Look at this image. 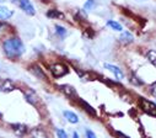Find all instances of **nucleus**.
I'll return each instance as SVG.
<instances>
[{"mask_svg":"<svg viewBox=\"0 0 156 138\" xmlns=\"http://www.w3.org/2000/svg\"><path fill=\"white\" fill-rule=\"evenodd\" d=\"M3 49L9 58H17L25 52L23 43L17 37H11V38L6 40L3 45Z\"/></svg>","mask_w":156,"mask_h":138,"instance_id":"1","label":"nucleus"},{"mask_svg":"<svg viewBox=\"0 0 156 138\" xmlns=\"http://www.w3.org/2000/svg\"><path fill=\"white\" fill-rule=\"evenodd\" d=\"M68 68L62 64V63H57V64H53L51 65V73L55 77V78H62L64 77L65 74H68Z\"/></svg>","mask_w":156,"mask_h":138,"instance_id":"2","label":"nucleus"},{"mask_svg":"<svg viewBox=\"0 0 156 138\" xmlns=\"http://www.w3.org/2000/svg\"><path fill=\"white\" fill-rule=\"evenodd\" d=\"M140 107L147 114V115H151V116H156V105L152 103L151 101H147L146 99H140Z\"/></svg>","mask_w":156,"mask_h":138,"instance_id":"3","label":"nucleus"},{"mask_svg":"<svg viewBox=\"0 0 156 138\" xmlns=\"http://www.w3.org/2000/svg\"><path fill=\"white\" fill-rule=\"evenodd\" d=\"M19 5L20 8L27 14V15H34V8L32 5V3L30 2V0H20L19 2Z\"/></svg>","mask_w":156,"mask_h":138,"instance_id":"4","label":"nucleus"},{"mask_svg":"<svg viewBox=\"0 0 156 138\" xmlns=\"http://www.w3.org/2000/svg\"><path fill=\"white\" fill-rule=\"evenodd\" d=\"M11 129L17 137H23L27 133V127L22 123H11Z\"/></svg>","mask_w":156,"mask_h":138,"instance_id":"5","label":"nucleus"},{"mask_svg":"<svg viewBox=\"0 0 156 138\" xmlns=\"http://www.w3.org/2000/svg\"><path fill=\"white\" fill-rule=\"evenodd\" d=\"M58 88H59L60 91H63L69 99H75V97H76V91H75V89H74L73 86H70V85H68V84H63V85H59Z\"/></svg>","mask_w":156,"mask_h":138,"instance_id":"6","label":"nucleus"},{"mask_svg":"<svg viewBox=\"0 0 156 138\" xmlns=\"http://www.w3.org/2000/svg\"><path fill=\"white\" fill-rule=\"evenodd\" d=\"M105 68L106 69H108L109 72H112L113 74H114V77L118 79V80H122L123 78H124V75H123V73H122V71L118 68V67H115V65H112V64H105Z\"/></svg>","mask_w":156,"mask_h":138,"instance_id":"7","label":"nucleus"},{"mask_svg":"<svg viewBox=\"0 0 156 138\" xmlns=\"http://www.w3.org/2000/svg\"><path fill=\"white\" fill-rule=\"evenodd\" d=\"M12 90H15V86H14L12 82L9 80V79L4 80L2 84H0V91H2V93H10Z\"/></svg>","mask_w":156,"mask_h":138,"instance_id":"8","label":"nucleus"},{"mask_svg":"<svg viewBox=\"0 0 156 138\" xmlns=\"http://www.w3.org/2000/svg\"><path fill=\"white\" fill-rule=\"evenodd\" d=\"M79 103L81 105V107L87 112V114H90L91 116H96V110L90 105V103H87L85 100H83V99H79Z\"/></svg>","mask_w":156,"mask_h":138,"instance_id":"9","label":"nucleus"},{"mask_svg":"<svg viewBox=\"0 0 156 138\" xmlns=\"http://www.w3.org/2000/svg\"><path fill=\"white\" fill-rule=\"evenodd\" d=\"M30 71H31V73H33L37 78H40V79H43V80H47V77H46V74L43 73V71L42 69L38 67V65H32L31 68H30Z\"/></svg>","mask_w":156,"mask_h":138,"instance_id":"10","label":"nucleus"},{"mask_svg":"<svg viewBox=\"0 0 156 138\" xmlns=\"http://www.w3.org/2000/svg\"><path fill=\"white\" fill-rule=\"evenodd\" d=\"M30 136H31V138H48L47 137V133L43 129H40V128L32 129L30 132Z\"/></svg>","mask_w":156,"mask_h":138,"instance_id":"11","label":"nucleus"},{"mask_svg":"<svg viewBox=\"0 0 156 138\" xmlns=\"http://www.w3.org/2000/svg\"><path fill=\"white\" fill-rule=\"evenodd\" d=\"M12 16V11L5 6H0V19L2 20H6L10 19Z\"/></svg>","mask_w":156,"mask_h":138,"instance_id":"12","label":"nucleus"},{"mask_svg":"<svg viewBox=\"0 0 156 138\" xmlns=\"http://www.w3.org/2000/svg\"><path fill=\"white\" fill-rule=\"evenodd\" d=\"M64 117L70 123H77V122H79V118H77V116L74 112H71V111H64Z\"/></svg>","mask_w":156,"mask_h":138,"instance_id":"13","label":"nucleus"},{"mask_svg":"<svg viewBox=\"0 0 156 138\" xmlns=\"http://www.w3.org/2000/svg\"><path fill=\"white\" fill-rule=\"evenodd\" d=\"M47 16L51 19H64L63 13H60L59 10H49L47 11Z\"/></svg>","mask_w":156,"mask_h":138,"instance_id":"14","label":"nucleus"},{"mask_svg":"<svg viewBox=\"0 0 156 138\" xmlns=\"http://www.w3.org/2000/svg\"><path fill=\"white\" fill-rule=\"evenodd\" d=\"M121 41H122V42H126V43L133 42V34H132L130 32H128V31L123 32L122 36H121Z\"/></svg>","mask_w":156,"mask_h":138,"instance_id":"15","label":"nucleus"},{"mask_svg":"<svg viewBox=\"0 0 156 138\" xmlns=\"http://www.w3.org/2000/svg\"><path fill=\"white\" fill-rule=\"evenodd\" d=\"M25 97H26V100H27L30 103H33V105L37 102V96H36V94H34L33 91H31V90L25 94Z\"/></svg>","mask_w":156,"mask_h":138,"instance_id":"16","label":"nucleus"},{"mask_svg":"<svg viewBox=\"0 0 156 138\" xmlns=\"http://www.w3.org/2000/svg\"><path fill=\"white\" fill-rule=\"evenodd\" d=\"M107 26L112 27L114 31H122V30H123V27H122V25H121V24L115 22V21H112V20L107 21Z\"/></svg>","mask_w":156,"mask_h":138,"instance_id":"17","label":"nucleus"},{"mask_svg":"<svg viewBox=\"0 0 156 138\" xmlns=\"http://www.w3.org/2000/svg\"><path fill=\"white\" fill-rule=\"evenodd\" d=\"M146 57H147V59L150 60V63H152L155 67H156V51H149L147 52V54H146Z\"/></svg>","mask_w":156,"mask_h":138,"instance_id":"18","label":"nucleus"},{"mask_svg":"<svg viewBox=\"0 0 156 138\" xmlns=\"http://www.w3.org/2000/svg\"><path fill=\"white\" fill-rule=\"evenodd\" d=\"M55 30H57V33L59 34L60 37H65V36H66V33H68V31H66L63 26H59V25L55 26Z\"/></svg>","mask_w":156,"mask_h":138,"instance_id":"19","label":"nucleus"},{"mask_svg":"<svg viewBox=\"0 0 156 138\" xmlns=\"http://www.w3.org/2000/svg\"><path fill=\"white\" fill-rule=\"evenodd\" d=\"M129 80H130V83L134 84V85H143V82H141L136 75H134V74L130 75V79H129Z\"/></svg>","mask_w":156,"mask_h":138,"instance_id":"20","label":"nucleus"},{"mask_svg":"<svg viewBox=\"0 0 156 138\" xmlns=\"http://www.w3.org/2000/svg\"><path fill=\"white\" fill-rule=\"evenodd\" d=\"M94 6H95V0H87V2L85 3V5H84V10L89 11V10L94 9Z\"/></svg>","mask_w":156,"mask_h":138,"instance_id":"21","label":"nucleus"},{"mask_svg":"<svg viewBox=\"0 0 156 138\" xmlns=\"http://www.w3.org/2000/svg\"><path fill=\"white\" fill-rule=\"evenodd\" d=\"M57 136H58V138H68V134H66V132L65 131H63V129H60V128H57Z\"/></svg>","mask_w":156,"mask_h":138,"instance_id":"22","label":"nucleus"},{"mask_svg":"<svg viewBox=\"0 0 156 138\" xmlns=\"http://www.w3.org/2000/svg\"><path fill=\"white\" fill-rule=\"evenodd\" d=\"M9 28V25L8 24H4V22H0V33L5 32L6 30Z\"/></svg>","mask_w":156,"mask_h":138,"instance_id":"23","label":"nucleus"},{"mask_svg":"<svg viewBox=\"0 0 156 138\" xmlns=\"http://www.w3.org/2000/svg\"><path fill=\"white\" fill-rule=\"evenodd\" d=\"M85 133H86V138H96V134L91 129H86Z\"/></svg>","mask_w":156,"mask_h":138,"instance_id":"24","label":"nucleus"},{"mask_svg":"<svg viewBox=\"0 0 156 138\" xmlns=\"http://www.w3.org/2000/svg\"><path fill=\"white\" fill-rule=\"evenodd\" d=\"M150 90H151V94L156 96V82H155V83L151 85V89H150Z\"/></svg>","mask_w":156,"mask_h":138,"instance_id":"25","label":"nucleus"},{"mask_svg":"<svg viewBox=\"0 0 156 138\" xmlns=\"http://www.w3.org/2000/svg\"><path fill=\"white\" fill-rule=\"evenodd\" d=\"M115 134H117V138H129L126 134H123L122 132H115Z\"/></svg>","mask_w":156,"mask_h":138,"instance_id":"26","label":"nucleus"},{"mask_svg":"<svg viewBox=\"0 0 156 138\" xmlns=\"http://www.w3.org/2000/svg\"><path fill=\"white\" fill-rule=\"evenodd\" d=\"M73 138H79V134H77V132H74L73 133Z\"/></svg>","mask_w":156,"mask_h":138,"instance_id":"27","label":"nucleus"}]
</instances>
